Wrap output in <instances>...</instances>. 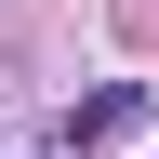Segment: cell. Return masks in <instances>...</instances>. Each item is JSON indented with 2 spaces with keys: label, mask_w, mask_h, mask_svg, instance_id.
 Returning a JSON list of instances; mask_svg holds the SVG:
<instances>
[{
  "label": "cell",
  "mask_w": 159,
  "mask_h": 159,
  "mask_svg": "<svg viewBox=\"0 0 159 159\" xmlns=\"http://www.w3.org/2000/svg\"><path fill=\"white\" fill-rule=\"evenodd\" d=\"M133 119H146V80H106V93H80V106H66V146H119Z\"/></svg>",
  "instance_id": "obj_1"
}]
</instances>
